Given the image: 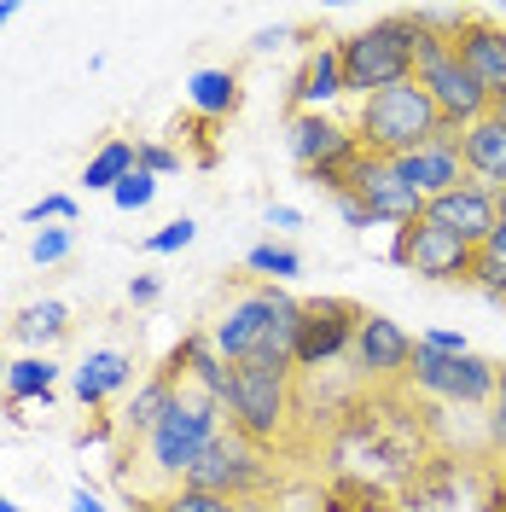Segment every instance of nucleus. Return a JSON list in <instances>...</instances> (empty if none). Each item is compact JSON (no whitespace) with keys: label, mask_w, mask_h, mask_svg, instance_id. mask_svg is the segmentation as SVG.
<instances>
[{"label":"nucleus","mask_w":506,"mask_h":512,"mask_svg":"<svg viewBox=\"0 0 506 512\" xmlns=\"http://www.w3.org/2000/svg\"><path fill=\"white\" fill-rule=\"evenodd\" d=\"M425 454H431V408H408L390 390H361L338 414L332 472H355V478L396 489Z\"/></svg>","instance_id":"1"},{"label":"nucleus","mask_w":506,"mask_h":512,"mask_svg":"<svg viewBox=\"0 0 506 512\" xmlns=\"http://www.w3.org/2000/svg\"><path fill=\"white\" fill-rule=\"evenodd\" d=\"M466 6H413L419 24V59H413V82L431 94V105L443 111L448 128H472L477 117H489V94L472 82V70L454 53V24Z\"/></svg>","instance_id":"2"},{"label":"nucleus","mask_w":506,"mask_h":512,"mask_svg":"<svg viewBox=\"0 0 506 512\" xmlns=\"http://www.w3.org/2000/svg\"><path fill=\"white\" fill-rule=\"evenodd\" d=\"M222 414L233 437L274 454V443L297 419V367L291 361H233L227 367Z\"/></svg>","instance_id":"3"},{"label":"nucleus","mask_w":506,"mask_h":512,"mask_svg":"<svg viewBox=\"0 0 506 512\" xmlns=\"http://www.w3.org/2000/svg\"><path fill=\"white\" fill-rule=\"evenodd\" d=\"M297 309L303 297L285 286H251L245 297L227 303V315L210 326V344L227 367L233 361H291L297 350Z\"/></svg>","instance_id":"4"},{"label":"nucleus","mask_w":506,"mask_h":512,"mask_svg":"<svg viewBox=\"0 0 506 512\" xmlns=\"http://www.w3.org/2000/svg\"><path fill=\"white\" fill-rule=\"evenodd\" d=\"M413 59H419V24L413 12H384L373 24L338 41V64H344V94L361 99L413 82Z\"/></svg>","instance_id":"5"},{"label":"nucleus","mask_w":506,"mask_h":512,"mask_svg":"<svg viewBox=\"0 0 506 512\" xmlns=\"http://www.w3.org/2000/svg\"><path fill=\"white\" fill-rule=\"evenodd\" d=\"M222 437H227L222 402H210V396H198V390H181L175 408H169V414L152 425V437L140 443V460H146L152 478H163L175 489V483H187V472L222 443Z\"/></svg>","instance_id":"6"},{"label":"nucleus","mask_w":506,"mask_h":512,"mask_svg":"<svg viewBox=\"0 0 506 512\" xmlns=\"http://www.w3.org/2000/svg\"><path fill=\"white\" fill-rule=\"evenodd\" d=\"M349 128H355V140L373 158H408V152H425L448 123L419 82H402V88H384V94L361 99Z\"/></svg>","instance_id":"7"},{"label":"nucleus","mask_w":506,"mask_h":512,"mask_svg":"<svg viewBox=\"0 0 506 512\" xmlns=\"http://www.w3.org/2000/svg\"><path fill=\"white\" fill-rule=\"evenodd\" d=\"M361 315H367V309H361L355 297H338V291L303 297V309H297V350H291L297 379H303V373H326V367H338V361L355 350Z\"/></svg>","instance_id":"8"},{"label":"nucleus","mask_w":506,"mask_h":512,"mask_svg":"<svg viewBox=\"0 0 506 512\" xmlns=\"http://www.w3.org/2000/svg\"><path fill=\"white\" fill-rule=\"evenodd\" d=\"M495 373H501V361H489V355H443V350H425V344H413V361H408V390L419 396H431V402H454V408H489V396H495Z\"/></svg>","instance_id":"9"},{"label":"nucleus","mask_w":506,"mask_h":512,"mask_svg":"<svg viewBox=\"0 0 506 512\" xmlns=\"http://www.w3.org/2000/svg\"><path fill=\"white\" fill-rule=\"evenodd\" d=\"M187 489L227 495V501H256V507H262V495L280 489V472H274V454H268V448H251L245 437L227 431L222 443L187 472Z\"/></svg>","instance_id":"10"},{"label":"nucleus","mask_w":506,"mask_h":512,"mask_svg":"<svg viewBox=\"0 0 506 512\" xmlns=\"http://www.w3.org/2000/svg\"><path fill=\"white\" fill-rule=\"evenodd\" d=\"M448 41H454L460 64L472 70V82L489 94V105H501V99H506V18L466 6Z\"/></svg>","instance_id":"11"},{"label":"nucleus","mask_w":506,"mask_h":512,"mask_svg":"<svg viewBox=\"0 0 506 512\" xmlns=\"http://www.w3.org/2000/svg\"><path fill=\"white\" fill-rule=\"evenodd\" d=\"M413 338L402 320L379 315V309H367L361 315V332H355V373H361V384L367 390H384V384H402L408 379V361H413Z\"/></svg>","instance_id":"12"},{"label":"nucleus","mask_w":506,"mask_h":512,"mask_svg":"<svg viewBox=\"0 0 506 512\" xmlns=\"http://www.w3.org/2000/svg\"><path fill=\"white\" fill-rule=\"evenodd\" d=\"M285 152L297 163V175H315V169H332L361 152L355 128L344 117H326V111H291L285 117Z\"/></svg>","instance_id":"13"},{"label":"nucleus","mask_w":506,"mask_h":512,"mask_svg":"<svg viewBox=\"0 0 506 512\" xmlns=\"http://www.w3.org/2000/svg\"><path fill=\"white\" fill-rule=\"evenodd\" d=\"M344 198H355V204L373 216V227H402V222H419V216H425V198L402 187L396 169H390V158H373V152H361Z\"/></svg>","instance_id":"14"},{"label":"nucleus","mask_w":506,"mask_h":512,"mask_svg":"<svg viewBox=\"0 0 506 512\" xmlns=\"http://www.w3.org/2000/svg\"><path fill=\"white\" fill-rule=\"evenodd\" d=\"M413 233V251H408V274L431 280V286H472V268H477V245L454 239L443 227H431L425 216L408 222Z\"/></svg>","instance_id":"15"},{"label":"nucleus","mask_w":506,"mask_h":512,"mask_svg":"<svg viewBox=\"0 0 506 512\" xmlns=\"http://www.w3.org/2000/svg\"><path fill=\"white\" fill-rule=\"evenodd\" d=\"M396 181L419 198H443V192L466 187V158H460V128H443L425 152H408V158H390Z\"/></svg>","instance_id":"16"},{"label":"nucleus","mask_w":506,"mask_h":512,"mask_svg":"<svg viewBox=\"0 0 506 512\" xmlns=\"http://www.w3.org/2000/svg\"><path fill=\"white\" fill-rule=\"evenodd\" d=\"M460 489H466V466H460V454L431 448L408 478L396 483V507L402 512H448L454 501H460Z\"/></svg>","instance_id":"17"},{"label":"nucleus","mask_w":506,"mask_h":512,"mask_svg":"<svg viewBox=\"0 0 506 512\" xmlns=\"http://www.w3.org/2000/svg\"><path fill=\"white\" fill-rule=\"evenodd\" d=\"M425 222L443 227V233H454V239H466V245H477V251H483V239L495 233L501 210H495V192H483L477 181H466V187L443 192V198H425Z\"/></svg>","instance_id":"18"},{"label":"nucleus","mask_w":506,"mask_h":512,"mask_svg":"<svg viewBox=\"0 0 506 512\" xmlns=\"http://www.w3.org/2000/svg\"><path fill=\"white\" fill-rule=\"evenodd\" d=\"M128 390H134V355L117 350V344H99V350H88L70 367V396L82 408H111Z\"/></svg>","instance_id":"19"},{"label":"nucleus","mask_w":506,"mask_h":512,"mask_svg":"<svg viewBox=\"0 0 506 512\" xmlns=\"http://www.w3.org/2000/svg\"><path fill=\"white\" fill-rule=\"evenodd\" d=\"M344 64H338V41H315L303 64H297V76H291V111H326V117H338V105H344Z\"/></svg>","instance_id":"20"},{"label":"nucleus","mask_w":506,"mask_h":512,"mask_svg":"<svg viewBox=\"0 0 506 512\" xmlns=\"http://www.w3.org/2000/svg\"><path fill=\"white\" fill-rule=\"evenodd\" d=\"M460 158H466V181L483 192H506V123L501 117H477L460 128Z\"/></svg>","instance_id":"21"},{"label":"nucleus","mask_w":506,"mask_h":512,"mask_svg":"<svg viewBox=\"0 0 506 512\" xmlns=\"http://www.w3.org/2000/svg\"><path fill=\"white\" fill-rule=\"evenodd\" d=\"M239 105H245V82H239L233 64H204V70L187 76V111L210 117V123H227V117H239Z\"/></svg>","instance_id":"22"},{"label":"nucleus","mask_w":506,"mask_h":512,"mask_svg":"<svg viewBox=\"0 0 506 512\" xmlns=\"http://www.w3.org/2000/svg\"><path fill=\"white\" fill-rule=\"evenodd\" d=\"M175 384L169 379H158V373H146V379L134 384L123 396V408H117V425H123V443H146L152 437V425H158L169 408H175Z\"/></svg>","instance_id":"23"},{"label":"nucleus","mask_w":506,"mask_h":512,"mask_svg":"<svg viewBox=\"0 0 506 512\" xmlns=\"http://www.w3.org/2000/svg\"><path fill=\"white\" fill-rule=\"evenodd\" d=\"M315 512H402V507H396V489L355 478V472H332L326 489L315 495Z\"/></svg>","instance_id":"24"},{"label":"nucleus","mask_w":506,"mask_h":512,"mask_svg":"<svg viewBox=\"0 0 506 512\" xmlns=\"http://www.w3.org/2000/svg\"><path fill=\"white\" fill-rule=\"evenodd\" d=\"M59 379H64V367L53 361V355H30V350H24L12 367H6V384H0V390H6V402H12V408H30V402L47 408V402H53V390H59Z\"/></svg>","instance_id":"25"},{"label":"nucleus","mask_w":506,"mask_h":512,"mask_svg":"<svg viewBox=\"0 0 506 512\" xmlns=\"http://www.w3.org/2000/svg\"><path fill=\"white\" fill-rule=\"evenodd\" d=\"M12 338L30 344V355H47L53 344L70 338V309H64L59 297H35V303H24L12 315Z\"/></svg>","instance_id":"26"},{"label":"nucleus","mask_w":506,"mask_h":512,"mask_svg":"<svg viewBox=\"0 0 506 512\" xmlns=\"http://www.w3.org/2000/svg\"><path fill=\"white\" fill-rule=\"evenodd\" d=\"M169 146H175L181 163H192V169H216V163H222V123H210V117H198V111H181V117L169 123Z\"/></svg>","instance_id":"27"},{"label":"nucleus","mask_w":506,"mask_h":512,"mask_svg":"<svg viewBox=\"0 0 506 512\" xmlns=\"http://www.w3.org/2000/svg\"><path fill=\"white\" fill-rule=\"evenodd\" d=\"M140 169V140H105L94 158H88V169H82V187L88 192H117V181H128Z\"/></svg>","instance_id":"28"},{"label":"nucleus","mask_w":506,"mask_h":512,"mask_svg":"<svg viewBox=\"0 0 506 512\" xmlns=\"http://www.w3.org/2000/svg\"><path fill=\"white\" fill-rule=\"evenodd\" d=\"M245 268L262 274V286H291L297 274H303V251L297 245H285V239H262L245 251Z\"/></svg>","instance_id":"29"},{"label":"nucleus","mask_w":506,"mask_h":512,"mask_svg":"<svg viewBox=\"0 0 506 512\" xmlns=\"http://www.w3.org/2000/svg\"><path fill=\"white\" fill-rule=\"evenodd\" d=\"M158 512H262V507H256V501H227V495H204V489L175 483V489L158 495Z\"/></svg>","instance_id":"30"},{"label":"nucleus","mask_w":506,"mask_h":512,"mask_svg":"<svg viewBox=\"0 0 506 512\" xmlns=\"http://www.w3.org/2000/svg\"><path fill=\"white\" fill-rule=\"evenodd\" d=\"M70 251H76V227H64V222L35 227V239H30V262L35 268H53V262H64Z\"/></svg>","instance_id":"31"},{"label":"nucleus","mask_w":506,"mask_h":512,"mask_svg":"<svg viewBox=\"0 0 506 512\" xmlns=\"http://www.w3.org/2000/svg\"><path fill=\"white\" fill-rule=\"evenodd\" d=\"M477 512H506V454H489L477 472Z\"/></svg>","instance_id":"32"},{"label":"nucleus","mask_w":506,"mask_h":512,"mask_svg":"<svg viewBox=\"0 0 506 512\" xmlns=\"http://www.w3.org/2000/svg\"><path fill=\"white\" fill-rule=\"evenodd\" d=\"M117 443H123V425H117V414L88 408V419L76 425V448H117Z\"/></svg>","instance_id":"33"},{"label":"nucleus","mask_w":506,"mask_h":512,"mask_svg":"<svg viewBox=\"0 0 506 512\" xmlns=\"http://www.w3.org/2000/svg\"><path fill=\"white\" fill-rule=\"evenodd\" d=\"M76 216H82V210H76V198H70V192H47V198H35L30 210H24V222H30V227H53V222L76 227Z\"/></svg>","instance_id":"34"},{"label":"nucleus","mask_w":506,"mask_h":512,"mask_svg":"<svg viewBox=\"0 0 506 512\" xmlns=\"http://www.w3.org/2000/svg\"><path fill=\"white\" fill-rule=\"evenodd\" d=\"M158 198V175H146V169H134L128 181H117V192H111V204L123 210V216H134V210H146Z\"/></svg>","instance_id":"35"},{"label":"nucleus","mask_w":506,"mask_h":512,"mask_svg":"<svg viewBox=\"0 0 506 512\" xmlns=\"http://www.w3.org/2000/svg\"><path fill=\"white\" fill-rule=\"evenodd\" d=\"M192 239H198V222H192V216H175V222H163L158 233H146V251L152 256H175V251H187Z\"/></svg>","instance_id":"36"},{"label":"nucleus","mask_w":506,"mask_h":512,"mask_svg":"<svg viewBox=\"0 0 506 512\" xmlns=\"http://www.w3.org/2000/svg\"><path fill=\"white\" fill-rule=\"evenodd\" d=\"M472 291H483L495 309H506V262L489 251H477V268H472Z\"/></svg>","instance_id":"37"},{"label":"nucleus","mask_w":506,"mask_h":512,"mask_svg":"<svg viewBox=\"0 0 506 512\" xmlns=\"http://www.w3.org/2000/svg\"><path fill=\"white\" fill-rule=\"evenodd\" d=\"M483 443H489V454H506V361H501V373H495V396H489Z\"/></svg>","instance_id":"38"},{"label":"nucleus","mask_w":506,"mask_h":512,"mask_svg":"<svg viewBox=\"0 0 506 512\" xmlns=\"http://www.w3.org/2000/svg\"><path fill=\"white\" fill-rule=\"evenodd\" d=\"M140 169L163 181V175H175V169H181V152H175L169 140H140Z\"/></svg>","instance_id":"39"},{"label":"nucleus","mask_w":506,"mask_h":512,"mask_svg":"<svg viewBox=\"0 0 506 512\" xmlns=\"http://www.w3.org/2000/svg\"><path fill=\"white\" fill-rule=\"evenodd\" d=\"M134 472H140V443H117V448H111V478L128 489V483H134Z\"/></svg>","instance_id":"40"},{"label":"nucleus","mask_w":506,"mask_h":512,"mask_svg":"<svg viewBox=\"0 0 506 512\" xmlns=\"http://www.w3.org/2000/svg\"><path fill=\"white\" fill-rule=\"evenodd\" d=\"M158 297H163V280H158V274H134V280H128V303H134V309H152Z\"/></svg>","instance_id":"41"},{"label":"nucleus","mask_w":506,"mask_h":512,"mask_svg":"<svg viewBox=\"0 0 506 512\" xmlns=\"http://www.w3.org/2000/svg\"><path fill=\"white\" fill-rule=\"evenodd\" d=\"M419 344H425V350H443V355H466V350H472V344H466L460 332H448V326H437V332H419Z\"/></svg>","instance_id":"42"},{"label":"nucleus","mask_w":506,"mask_h":512,"mask_svg":"<svg viewBox=\"0 0 506 512\" xmlns=\"http://www.w3.org/2000/svg\"><path fill=\"white\" fill-rule=\"evenodd\" d=\"M262 222L274 227V233H291V227H303V210H297V204H268Z\"/></svg>","instance_id":"43"},{"label":"nucleus","mask_w":506,"mask_h":512,"mask_svg":"<svg viewBox=\"0 0 506 512\" xmlns=\"http://www.w3.org/2000/svg\"><path fill=\"white\" fill-rule=\"evenodd\" d=\"M70 512H117V507H105V501H99V489L76 483V489H70Z\"/></svg>","instance_id":"44"},{"label":"nucleus","mask_w":506,"mask_h":512,"mask_svg":"<svg viewBox=\"0 0 506 512\" xmlns=\"http://www.w3.org/2000/svg\"><path fill=\"white\" fill-rule=\"evenodd\" d=\"M338 216H344V222L355 227V233H367V227H373V216H367V210H361L355 198H338Z\"/></svg>","instance_id":"45"},{"label":"nucleus","mask_w":506,"mask_h":512,"mask_svg":"<svg viewBox=\"0 0 506 512\" xmlns=\"http://www.w3.org/2000/svg\"><path fill=\"white\" fill-rule=\"evenodd\" d=\"M280 41H285V30H256L251 35V53H274Z\"/></svg>","instance_id":"46"},{"label":"nucleus","mask_w":506,"mask_h":512,"mask_svg":"<svg viewBox=\"0 0 506 512\" xmlns=\"http://www.w3.org/2000/svg\"><path fill=\"white\" fill-rule=\"evenodd\" d=\"M483 251H489V256H501V262H506V222H495V233L483 239Z\"/></svg>","instance_id":"47"},{"label":"nucleus","mask_w":506,"mask_h":512,"mask_svg":"<svg viewBox=\"0 0 506 512\" xmlns=\"http://www.w3.org/2000/svg\"><path fill=\"white\" fill-rule=\"evenodd\" d=\"M12 18H18V0H0V30H6Z\"/></svg>","instance_id":"48"},{"label":"nucleus","mask_w":506,"mask_h":512,"mask_svg":"<svg viewBox=\"0 0 506 512\" xmlns=\"http://www.w3.org/2000/svg\"><path fill=\"white\" fill-rule=\"evenodd\" d=\"M0 512H30V507H18V501H12V495L0 489Z\"/></svg>","instance_id":"49"},{"label":"nucleus","mask_w":506,"mask_h":512,"mask_svg":"<svg viewBox=\"0 0 506 512\" xmlns=\"http://www.w3.org/2000/svg\"><path fill=\"white\" fill-rule=\"evenodd\" d=\"M495 210H501V222H506V192H495Z\"/></svg>","instance_id":"50"},{"label":"nucleus","mask_w":506,"mask_h":512,"mask_svg":"<svg viewBox=\"0 0 506 512\" xmlns=\"http://www.w3.org/2000/svg\"><path fill=\"white\" fill-rule=\"evenodd\" d=\"M6 367H12V361H6V350H0V384H6Z\"/></svg>","instance_id":"51"},{"label":"nucleus","mask_w":506,"mask_h":512,"mask_svg":"<svg viewBox=\"0 0 506 512\" xmlns=\"http://www.w3.org/2000/svg\"><path fill=\"white\" fill-rule=\"evenodd\" d=\"M0 239H6V233H0Z\"/></svg>","instance_id":"52"}]
</instances>
